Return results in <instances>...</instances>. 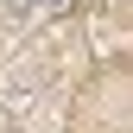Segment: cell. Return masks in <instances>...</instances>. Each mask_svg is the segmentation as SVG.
<instances>
[{"label":"cell","mask_w":133,"mask_h":133,"mask_svg":"<svg viewBox=\"0 0 133 133\" xmlns=\"http://www.w3.org/2000/svg\"><path fill=\"white\" fill-rule=\"evenodd\" d=\"M32 19H44V6H38V0H0V25H13V32H25Z\"/></svg>","instance_id":"cell-1"},{"label":"cell","mask_w":133,"mask_h":133,"mask_svg":"<svg viewBox=\"0 0 133 133\" xmlns=\"http://www.w3.org/2000/svg\"><path fill=\"white\" fill-rule=\"evenodd\" d=\"M38 6H44V19H57V13H76L82 0H38Z\"/></svg>","instance_id":"cell-3"},{"label":"cell","mask_w":133,"mask_h":133,"mask_svg":"<svg viewBox=\"0 0 133 133\" xmlns=\"http://www.w3.org/2000/svg\"><path fill=\"white\" fill-rule=\"evenodd\" d=\"M38 82H44V70H38V63H19V70L6 76V102H25V95L38 89Z\"/></svg>","instance_id":"cell-2"}]
</instances>
